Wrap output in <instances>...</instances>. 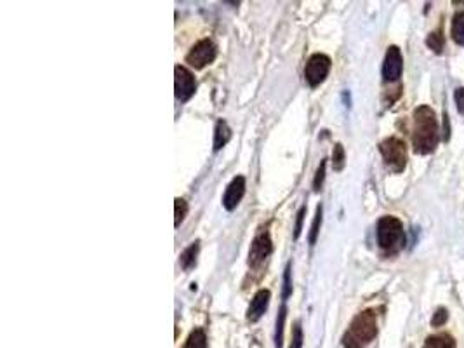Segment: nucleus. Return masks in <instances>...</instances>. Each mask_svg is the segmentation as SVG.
<instances>
[{
  "label": "nucleus",
  "mask_w": 464,
  "mask_h": 348,
  "mask_svg": "<svg viewBox=\"0 0 464 348\" xmlns=\"http://www.w3.org/2000/svg\"><path fill=\"white\" fill-rule=\"evenodd\" d=\"M412 145L414 152L419 155L432 154L439 145V124H436L435 112L426 105L414 110Z\"/></svg>",
  "instance_id": "1"
},
{
  "label": "nucleus",
  "mask_w": 464,
  "mask_h": 348,
  "mask_svg": "<svg viewBox=\"0 0 464 348\" xmlns=\"http://www.w3.org/2000/svg\"><path fill=\"white\" fill-rule=\"evenodd\" d=\"M377 336V320L372 310L360 311L351 320L350 327L343 336L344 348H366Z\"/></svg>",
  "instance_id": "2"
},
{
  "label": "nucleus",
  "mask_w": 464,
  "mask_h": 348,
  "mask_svg": "<svg viewBox=\"0 0 464 348\" xmlns=\"http://www.w3.org/2000/svg\"><path fill=\"white\" fill-rule=\"evenodd\" d=\"M377 244L388 253H397L405 244L403 225L395 216H383L377 221Z\"/></svg>",
  "instance_id": "3"
},
{
  "label": "nucleus",
  "mask_w": 464,
  "mask_h": 348,
  "mask_svg": "<svg viewBox=\"0 0 464 348\" xmlns=\"http://www.w3.org/2000/svg\"><path fill=\"white\" fill-rule=\"evenodd\" d=\"M379 152L383 161L393 172H402L407 165V147L402 139L391 136L381 141Z\"/></svg>",
  "instance_id": "4"
},
{
  "label": "nucleus",
  "mask_w": 464,
  "mask_h": 348,
  "mask_svg": "<svg viewBox=\"0 0 464 348\" xmlns=\"http://www.w3.org/2000/svg\"><path fill=\"white\" fill-rule=\"evenodd\" d=\"M330 66H333V61H330L329 56L317 52V54H313L308 59L306 66H304V79H306V82L311 88H317L327 79Z\"/></svg>",
  "instance_id": "5"
},
{
  "label": "nucleus",
  "mask_w": 464,
  "mask_h": 348,
  "mask_svg": "<svg viewBox=\"0 0 464 348\" xmlns=\"http://www.w3.org/2000/svg\"><path fill=\"white\" fill-rule=\"evenodd\" d=\"M216 52L218 49L211 39H202V41H198L197 44L191 48V51L187 54V63L190 66H193V68H204V66L211 65V63L214 61Z\"/></svg>",
  "instance_id": "6"
},
{
  "label": "nucleus",
  "mask_w": 464,
  "mask_h": 348,
  "mask_svg": "<svg viewBox=\"0 0 464 348\" xmlns=\"http://www.w3.org/2000/svg\"><path fill=\"white\" fill-rule=\"evenodd\" d=\"M197 89V81H195L193 74L184 66L178 65L174 68V92L176 98L180 101H188L191 96L195 94Z\"/></svg>",
  "instance_id": "7"
},
{
  "label": "nucleus",
  "mask_w": 464,
  "mask_h": 348,
  "mask_svg": "<svg viewBox=\"0 0 464 348\" xmlns=\"http://www.w3.org/2000/svg\"><path fill=\"white\" fill-rule=\"evenodd\" d=\"M271 251H273V244H271L270 234L266 230H261L254 237L251 249H249V265L253 268H257L260 265L264 263V260L270 256Z\"/></svg>",
  "instance_id": "8"
},
{
  "label": "nucleus",
  "mask_w": 464,
  "mask_h": 348,
  "mask_svg": "<svg viewBox=\"0 0 464 348\" xmlns=\"http://www.w3.org/2000/svg\"><path fill=\"white\" fill-rule=\"evenodd\" d=\"M403 70V58L402 52L397 45H391L388 48L386 58H384L383 63V79L386 82H395L399 81L400 75H402Z\"/></svg>",
  "instance_id": "9"
},
{
  "label": "nucleus",
  "mask_w": 464,
  "mask_h": 348,
  "mask_svg": "<svg viewBox=\"0 0 464 348\" xmlns=\"http://www.w3.org/2000/svg\"><path fill=\"white\" fill-rule=\"evenodd\" d=\"M245 195V178L237 176L230 181V185L226 187V192L223 195V205L226 211H233L237 209V205L240 204V201Z\"/></svg>",
  "instance_id": "10"
},
{
  "label": "nucleus",
  "mask_w": 464,
  "mask_h": 348,
  "mask_svg": "<svg viewBox=\"0 0 464 348\" xmlns=\"http://www.w3.org/2000/svg\"><path fill=\"white\" fill-rule=\"evenodd\" d=\"M270 298L271 293L268 289H261L254 294L253 301H251V307L247 310L249 323H257L264 316V311L268 310V305H270Z\"/></svg>",
  "instance_id": "11"
},
{
  "label": "nucleus",
  "mask_w": 464,
  "mask_h": 348,
  "mask_svg": "<svg viewBox=\"0 0 464 348\" xmlns=\"http://www.w3.org/2000/svg\"><path fill=\"white\" fill-rule=\"evenodd\" d=\"M231 139V129L224 121H220L214 129V150H221L226 147V143Z\"/></svg>",
  "instance_id": "12"
},
{
  "label": "nucleus",
  "mask_w": 464,
  "mask_h": 348,
  "mask_svg": "<svg viewBox=\"0 0 464 348\" xmlns=\"http://www.w3.org/2000/svg\"><path fill=\"white\" fill-rule=\"evenodd\" d=\"M198 249H200V246H198V242H193L191 246H188L187 249L181 253L180 256V265L184 268V270H191V268L197 265V256H198Z\"/></svg>",
  "instance_id": "13"
},
{
  "label": "nucleus",
  "mask_w": 464,
  "mask_h": 348,
  "mask_svg": "<svg viewBox=\"0 0 464 348\" xmlns=\"http://www.w3.org/2000/svg\"><path fill=\"white\" fill-rule=\"evenodd\" d=\"M423 348H456V341L447 333L435 334V336L428 338Z\"/></svg>",
  "instance_id": "14"
},
{
  "label": "nucleus",
  "mask_w": 464,
  "mask_h": 348,
  "mask_svg": "<svg viewBox=\"0 0 464 348\" xmlns=\"http://www.w3.org/2000/svg\"><path fill=\"white\" fill-rule=\"evenodd\" d=\"M450 35L456 41V44L464 45V11L457 12L452 19V28H450Z\"/></svg>",
  "instance_id": "15"
},
{
  "label": "nucleus",
  "mask_w": 464,
  "mask_h": 348,
  "mask_svg": "<svg viewBox=\"0 0 464 348\" xmlns=\"http://www.w3.org/2000/svg\"><path fill=\"white\" fill-rule=\"evenodd\" d=\"M205 347H207V336H205L204 329L197 327V329L191 331L183 348H205Z\"/></svg>",
  "instance_id": "16"
},
{
  "label": "nucleus",
  "mask_w": 464,
  "mask_h": 348,
  "mask_svg": "<svg viewBox=\"0 0 464 348\" xmlns=\"http://www.w3.org/2000/svg\"><path fill=\"white\" fill-rule=\"evenodd\" d=\"M285 317H287V307L282 305L280 311H278V317H277V327H275V347L277 348H282V345H284Z\"/></svg>",
  "instance_id": "17"
},
{
  "label": "nucleus",
  "mask_w": 464,
  "mask_h": 348,
  "mask_svg": "<svg viewBox=\"0 0 464 348\" xmlns=\"http://www.w3.org/2000/svg\"><path fill=\"white\" fill-rule=\"evenodd\" d=\"M426 44H428V48L432 49V51H435L436 54H440V52L443 51V45H445V39H443L442 30H436V32L430 33L426 39Z\"/></svg>",
  "instance_id": "18"
},
{
  "label": "nucleus",
  "mask_w": 464,
  "mask_h": 348,
  "mask_svg": "<svg viewBox=\"0 0 464 348\" xmlns=\"http://www.w3.org/2000/svg\"><path fill=\"white\" fill-rule=\"evenodd\" d=\"M188 214V204L183 198H176L174 201V227H180L183 223V220Z\"/></svg>",
  "instance_id": "19"
},
{
  "label": "nucleus",
  "mask_w": 464,
  "mask_h": 348,
  "mask_svg": "<svg viewBox=\"0 0 464 348\" xmlns=\"http://www.w3.org/2000/svg\"><path fill=\"white\" fill-rule=\"evenodd\" d=\"M320 225H322V205H318L317 213H315V220L311 223L310 228V244L313 246L315 242H317L318 232H320Z\"/></svg>",
  "instance_id": "20"
},
{
  "label": "nucleus",
  "mask_w": 464,
  "mask_h": 348,
  "mask_svg": "<svg viewBox=\"0 0 464 348\" xmlns=\"http://www.w3.org/2000/svg\"><path fill=\"white\" fill-rule=\"evenodd\" d=\"M333 165L336 171H341L344 167V148L343 145L337 143L334 147V154H333Z\"/></svg>",
  "instance_id": "21"
},
{
  "label": "nucleus",
  "mask_w": 464,
  "mask_h": 348,
  "mask_svg": "<svg viewBox=\"0 0 464 348\" xmlns=\"http://www.w3.org/2000/svg\"><path fill=\"white\" fill-rule=\"evenodd\" d=\"M291 348H303V327H301V323L294 324Z\"/></svg>",
  "instance_id": "22"
},
{
  "label": "nucleus",
  "mask_w": 464,
  "mask_h": 348,
  "mask_svg": "<svg viewBox=\"0 0 464 348\" xmlns=\"http://www.w3.org/2000/svg\"><path fill=\"white\" fill-rule=\"evenodd\" d=\"M326 165H327V162H326V161L320 162V167L317 169V174H315L313 187H315V190H317V192L320 190V188H322L324 180H326Z\"/></svg>",
  "instance_id": "23"
},
{
  "label": "nucleus",
  "mask_w": 464,
  "mask_h": 348,
  "mask_svg": "<svg viewBox=\"0 0 464 348\" xmlns=\"http://www.w3.org/2000/svg\"><path fill=\"white\" fill-rule=\"evenodd\" d=\"M293 294V280H291V263H287L284 272V298H289Z\"/></svg>",
  "instance_id": "24"
},
{
  "label": "nucleus",
  "mask_w": 464,
  "mask_h": 348,
  "mask_svg": "<svg viewBox=\"0 0 464 348\" xmlns=\"http://www.w3.org/2000/svg\"><path fill=\"white\" fill-rule=\"evenodd\" d=\"M447 319H449V314H447L445 308H439V310L435 311V316H433V319H432L433 327L443 326V324L447 323Z\"/></svg>",
  "instance_id": "25"
},
{
  "label": "nucleus",
  "mask_w": 464,
  "mask_h": 348,
  "mask_svg": "<svg viewBox=\"0 0 464 348\" xmlns=\"http://www.w3.org/2000/svg\"><path fill=\"white\" fill-rule=\"evenodd\" d=\"M304 214H306V205H303V207H301L299 211H297L296 227H294V238H299L301 230H303V220H304Z\"/></svg>",
  "instance_id": "26"
},
{
  "label": "nucleus",
  "mask_w": 464,
  "mask_h": 348,
  "mask_svg": "<svg viewBox=\"0 0 464 348\" xmlns=\"http://www.w3.org/2000/svg\"><path fill=\"white\" fill-rule=\"evenodd\" d=\"M456 105H457V110H459V114L464 115V88L457 89V91H456Z\"/></svg>",
  "instance_id": "27"
}]
</instances>
